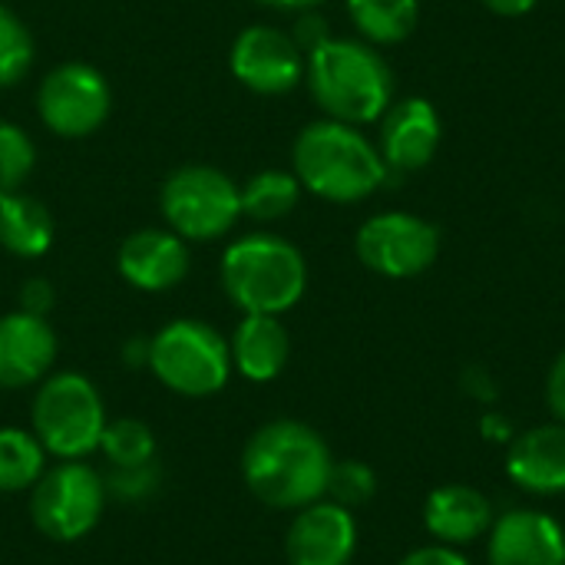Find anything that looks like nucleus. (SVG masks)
Returning a JSON list of instances; mask_svg holds the SVG:
<instances>
[{
	"label": "nucleus",
	"mask_w": 565,
	"mask_h": 565,
	"mask_svg": "<svg viewBox=\"0 0 565 565\" xmlns=\"http://www.w3.org/2000/svg\"><path fill=\"white\" fill-rule=\"evenodd\" d=\"M334 457L324 437L301 420L258 427L242 454V477L255 500L271 510H305L328 490Z\"/></svg>",
	"instance_id": "f257e3e1"
},
{
	"label": "nucleus",
	"mask_w": 565,
	"mask_h": 565,
	"mask_svg": "<svg viewBox=\"0 0 565 565\" xmlns=\"http://www.w3.org/2000/svg\"><path fill=\"white\" fill-rule=\"evenodd\" d=\"M305 76L328 119L348 126L377 122L394 103V76L384 56L361 40L328 36L308 50Z\"/></svg>",
	"instance_id": "f03ea898"
},
{
	"label": "nucleus",
	"mask_w": 565,
	"mask_h": 565,
	"mask_svg": "<svg viewBox=\"0 0 565 565\" xmlns=\"http://www.w3.org/2000/svg\"><path fill=\"white\" fill-rule=\"evenodd\" d=\"M298 182L328 202H361L387 182V162L381 149L361 132L338 119H318L305 126L291 149Z\"/></svg>",
	"instance_id": "7ed1b4c3"
},
{
	"label": "nucleus",
	"mask_w": 565,
	"mask_h": 565,
	"mask_svg": "<svg viewBox=\"0 0 565 565\" xmlns=\"http://www.w3.org/2000/svg\"><path fill=\"white\" fill-rule=\"evenodd\" d=\"M222 285L245 315H285L308 288L305 255L278 235H248L225 248Z\"/></svg>",
	"instance_id": "20e7f679"
},
{
	"label": "nucleus",
	"mask_w": 565,
	"mask_h": 565,
	"mask_svg": "<svg viewBox=\"0 0 565 565\" xmlns=\"http://www.w3.org/2000/svg\"><path fill=\"white\" fill-rule=\"evenodd\" d=\"M149 371L169 391L182 397H209L218 394L232 377V351L228 341L205 321L182 318L166 324L149 341Z\"/></svg>",
	"instance_id": "39448f33"
},
{
	"label": "nucleus",
	"mask_w": 565,
	"mask_h": 565,
	"mask_svg": "<svg viewBox=\"0 0 565 565\" xmlns=\"http://www.w3.org/2000/svg\"><path fill=\"white\" fill-rule=\"evenodd\" d=\"M106 430V407L99 391L83 374H53L33 401V437L60 460H79L99 450Z\"/></svg>",
	"instance_id": "423d86ee"
},
{
	"label": "nucleus",
	"mask_w": 565,
	"mask_h": 565,
	"mask_svg": "<svg viewBox=\"0 0 565 565\" xmlns=\"http://www.w3.org/2000/svg\"><path fill=\"white\" fill-rule=\"evenodd\" d=\"M106 507V480L79 463L63 460L30 487V516L33 526L53 543L83 540L103 516Z\"/></svg>",
	"instance_id": "0eeeda50"
},
{
	"label": "nucleus",
	"mask_w": 565,
	"mask_h": 565,
	"mask_svg": "<svg viewBox=\"0 0 565 565\" xmlns=\"http://www.w3.org/2000/svg\"><path fill=\"white\" fill-rule=\"evenodd\" d=\"M162 215L179 238L209 242L242 215V189L212 166H185L162 185Z\"/></svg>",
	"instance_id": "6e6552de"
},
{
	"label": "nucleus",
	"mask_w": 565,
	"mask_h": 565,
	"mask_svg": "<svg viewBox=\"0 0 565 565\" xmlns=\"http://www.w3.org/2000/svg\"><path fill=\"white\" fill-rule=\"evenodd\" d=\"M354 252L374 275L414 278L437 262L440 228L411 212H381L358 228Z\"/></svg>",
	"instance_id": "1a4fd4ad"
},
{
	"label": "nucleus",
	"mask_w": 565,
	"mask_h": 565,
	"mask_svg": "<svg viewBox=\"0 0 565 565\" xmlns=\"http://www.w3.org/2000/svg\"><path fill=\"white\" fill-rule=\"evenodd\" d=\"M40 119L63 139L96 132L109 116V86L99 70L86 63H63L40 83Z\"/></svg>",
	"instance_id": "9d476101"
},
{
	"label": "nucleus",
	"mask_w": 565,
	"mask_h": 565,
	"mask_svg": "<svg viewBox=\"0 0 565 565\" xmlns=\"http://www.w3.org/2000/svg\"><path fill=\"white\" fill-rule=\"evenodd\" d=\"M228 66L242 86L265 93V96L288 93L305 76V56L295 36L275 26H262V23L238 33V40L232 43Z\"/></svg>",
	"instance_id": "9b49d317"
},
{
	"label": "nucleus",
	"mask_w": 565,
	"mask_h": 565,
	"mask_svg": "<svg viewBox=\"0 0 565 565\" xmlns=\"http://www.w3.org/2000/svg\"><path fill=\"white\" fill-rule=\"evenodd\" d=\"M358 550V523L348 507L318 500L288 526L285 553L291 565H351Z\"/></svg>",
	"instance_id": "f8f14e48"
},
{
	"label": "nucleus",
	"mask_w": 565,
	"mask_h": 565,
	"mask_svg": "<svg viewBox=\"0 0 565 565\" xmlns=\"http://www.w3.org/2000/svg\"><path fill=\"white\" fill-rule=\"evenodd\" d=\"M444 136L440 113L424 96H407L401 103H391V109L381 116V156L387 169L417 172L424 169Z\"/></svg>",
	"instance_id": "ddd939ff"
},
{
	"label": "nucleus",
	"mask_w": 565,
	"mask_h": 565,
	"mask_svg": "<svg viewBox=\"0 0 565 565\" xmlns=\"http://www.w3.org/2000/svg\"><path fill=\"white\" fill-rule=\"evenodd\" d=\"M490 565H565V530L540 510H510L490 526Z\"/></svg>",
	"instance_id": "4468645a"
},
{
	"label": "nucleus",
	"mask_w": 565,
	"mask_h": 565,
	"mask_svg": "<svg viewBox=\"0 0 565 565\" xmlns=\"http://www.w3.org/2000/svg\"><path fill=\"white\" fill-rule=\"evenodd\" d=\"M56 358V334L46 318L13 311L0 318V387L20 391L50 374Z\"/></svg>",
	"instance_id": "2eb2a0df"
},
{
	"label": "nucleus",
	"mask_w": 565,
	"mask_h": 565,
	"mask_svg": "<svg viewBox=\"0 0 565 565\" xmlns=\"http://www.w3.org/2000/svg\"><path fill=\"white\" fill-rule=\"evenodd\" d=\"M507 477L533 497L565 493V424L556 420L516 434L507 454Z\"/></svg>",
	"instance_id": "dca6fc26"
},
{
	"label": "nucleus",
	"mask_w": 565,
	"mask_h": 565,
	"mask_svg": "<svg viewBox=\"0 0 565 565\" xmlns=\"http://www.w3.org/2000/svg\"><path fill=\"white\" fill-rule=\"evenodd\" d=\"M119 275L139 291H169L189 275V252L175 232L142 228L119 245Z\"/></svg>",
	"instance_id": "f3484780"
},
{
	"label": "nucleus",
	"mask_w": 565,
	"mask_h": 565,
	"mask_svg": "<svg viewBox=\"0 0 565 565\" xmlns=\"http://www.w3.org/2000/svg\"><path fill=\"white\" fill-rule=\"evenodd\" d=\"M493 520H497L493 503L477 487H463V483L440 487L424 503L427 533L437 543L454 546V550H463V546L480 543L483 536H490Z\"/></svg>",
	"instance_id": "a211bd4d"
},
{
	"label": "nucleus",
	"mask_w": 565,
	"mask_h": 565,
	"mask_svg": "<svg viewBox=\"0 0 565 565\" xmlns=\"http://www.w3.org/2000/svg\"><path fill=\"white\" fill-rule=\"evenodd\" d=\"M228 351L232 367H238L245 381L268 384L285 371L291 358V338L278 315H245L228 341Z\"/></svg>",
	"instance_id": "6ab92c4d"
},
{
	"label": "nucleus",
	"mask_w": 565,
	"mask_h": 565,
	"mask_svg": "<svg viewBox=\"0 0 565 565\" xmlns=\"http://www.w3.org/2000/svg\"><path fill=\"white\" fill-rule=\"evenodd\" d=\"M0 245L20 258H40L53 245V215L33 195L0 199Z\"/></svg>",
	"instance_id": "aec40b11"
},
{
	"label": "nucleus",
	"mask_w": 565,
	"mask_h": 565,
	"mask_svg": "<svg viewBox=\"0 0 565 565\" xmlns=\"http://www.w3.org/2000/svg\"><path fill=\"white\" fill-rule=\"evenodd\" d=\"M348 17L371 43H404L420 20V0H348Z\"/></svg>",
	"instance_id": "412c9836"
},
{
	"label": "nucleus",
	"mask_w": 565,
	"mask_h": 565,
	"mask_svg": "<svg viewBox=\"0 0 565 565\" xmlns=\"http://www.w3.org/2000/svg\"><path fill=\"white\" fill-rule=\"evenodd\" d=\"M46 470V450L20 427H0V493L30 490Z\"/></svg>",
	"instance_id": "4be33fe9"
},
{
	"label": "nucleus",
	"mask_w": 565,
	"mask_h": 565,
	"mask_svg": "<svg viewBox=\"0 0 565 565\" xmlns=\"http://www.w3.org/2000/svg\"><path fill=\"white\" fill-rule=\"evenodd\" d=\"M298 195H301V182L295 172L265 169L245 182L242 212L258 222H275V218H285L298 205Z\"/></svg>",
	"instance_id": "5701e85b"
},
{
	"label": "nucleus",
	"mask_w": 565,
	"mask_h": 565,
	"mask_svg": "<svg viewBox=\"0 0 565 565\" xmlns=\"http://www.w3.org/2000/svg\"><path fill=\"white\" fill-rule=\"evenodd\" d=\"M99 450L106 454L113 470H136V467H149L156 460V437L142 420L122 417V420L106 424Z\"/></svg>",
	"instance_id": "b1692460"
},
{
	"label": "nucleus",
	"mask_w": 565,
	"mask_h": 565,
	"mask_svg": "<svg viewBox=\"0 0 565 565\" xmlns=\"http://www.w3.org/2000/svg\"><path fill=\"white\" fill-rule=\"evenodd\" d=\"M33 63V40L17 13L0 7V86H13Z\"/></svg>",
	"instance_id": "393cba45"
},
{
	"label": "nucleus",
	"mask_w": 565,
	"mask_h": 565,
	"mask_svg": "<svg viewBox=\"0 0 565 565\" xmlns=\"http://www.w3.org/2000/svg\"><path fill=\"white\" fill-rule=\"evenodd\" d=\"M33 169V142L13 122H0V199L20 192Z\"/></svg>",
	"instance_id": "a878e982"
},
{
	"label": "nucleus",
	"mask_w": 565,
	"mask_h": 565,
	"mask_svg": "<svg viewBox=\"0 0 565 565\" xmlns=\"http://www.w3.org/2000/svg\"><path fill=\"white\" fill-rule=\"evenodd\" d=\"M377 490V477L367 463L361 460H344V463H334L331 467V477H328V490L324 497H331L334 503L341 507H361L374 497Z\"/></svg>",
	"instance_id": "bb28decb"
},
{
	"label": "nucleus",
	"mask_w": 565,
	"mask_h": 565,
	"mask_svg": "<svg viewBox=\"0 0 565 565\" xmlns=\"http://www.w3.org/2000/svg\"><path fill=\"white\" fill-rule=\"evenodd\" d=\"M156 467L149 463V467H136V470H113L109 477H106V497L109 493H116V497H122V500H139V497H146V493H152L156 490Z\"/></svg>",
	"instance_id": "cd10ccee"
},
{
	"label": "nucleus",
	"mask_w": 565,
	"mask_h": 565,
	"mask_svg": "<svg viewBox=\"0 0 565 565\" xmlns=\"http://www.w3.org/2000/svg\"><path fill=\"white\" fill-rule=\"evenodd\" d=\"M50 308H53V285L43 281V278H30L20 288V311L36 315V318H46Z\"/></svg>",
	"instance_id": "c85d7f7f"
},
{
	"label": "nucleus",
	"mask_w": 565,
	"mask_h": 565,
	"mask_svg": "<svg viewBox=\"0 0 565 565\" xmlns=\"http://www.w3.org/2000/svg\"><path fill=\"white\" fill-rule=\"evenodd\" d=\"M397 565H470V559H467L460 550L437 543V546H424V550L407 553Z\"/></svg>",
	"instance_id": "c756f323"
},
{
	"label": "nucleus",
	"mask_w": 565,
	"mask_h": 565,
	"mask_svg": "<svg viewBox=\"0 0 565 565\" xmlns=\"http://www.w3.org/2000/svg\"><path fill=\"white\" fill-rule=\"evenodd\" d=\"M546 401H550V411L553 417L565 424V351L556 358L553 371H550V381H546Z\"/></svg>",
	"instance_id": "7c9ffc66"
},
{
	"label": "nucleus",
	"mask_w": 565,
	"mask_h": 565,
	"mask_svg": "<svg viewBox=\"0 0 565 565\" xmlns=\"http://www.w3.org/2000/svg\"><path fill=\"white\" fill-rule=\"evenodd\" d=\"M460 384H463V391H467L473 401H483V404L497 401V384H493V377H490L483 367H467L463 377H460Z\"/></svg>",
	"instance_id": "2f4dec72"
},
{
	"label": "nucleus",
	"mask_w": 565,
	"mask_h": 565,
	"mask_svg": "<svg viewBox=\"0 0 565 565\" xmlns=\"http://www.w3.org/2000/svg\"><path fill=\"white\" fill-rule=\"evenodd\" d=\"M480 427H483V434H487V440L493 437V440H500V444H510L516 434H513V427H510V420L507 417H500V414H487L483 420H480Z\"/></svg>",
	"instance_id": "473e14b6"
},
{
	"label": "nucleus",
	"mask_w": 565,
	"mask_h": 565,
	"mask_svg": "<svg viewBox=\"0 0 565 565\" xmlns=\"http://www.w3.org/2000/svg\"><path fill=\"white\" fill-rule=\"evenodd\" d=\"M540 0H483L487 10H493L497 17H523L536 7Z\"/></svg>",
	"instance_id": "72a5a7b5"
},
{
	"label": "nucleus",
	"mask_w": 565,
	"mask_h": 565,
	"mask_svg": "<svg viewBox=\"0 0 565 565\" xmlns=\"http://www.w3.org/2000/svg\"><path fill=\"white\" fill-rule=\"evenodd\" d=\"M262 3L281 7V10H311V7H318V3H324V0H262Z\"/></svg>",
	"instance_id": "f704fd0d"
}]
</instances>
